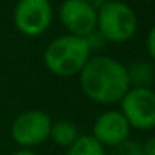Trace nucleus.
<instances>
[{
  "mask_svg": "<svg viewBox=\"0 0 155 155\" xmlns=\"http://www.w3.org/2000/svg\"><path fill=\"white\" fill-rule=\"evenodd\" d=\"M12 155H38V153L34 152V150H30V148H20V150L14 152Z\"/></svg>",
  "mask_w": 155,
  "mask_h": 155,
  "instance_id": "16",
  "label": "nucleus"
},
{
  "mask_svg": "<svg viewBox=\"0 0 155 155\" xmlns=\"http://www.w3.org/2000/svg\"><path fill=\"white\" fill-rule=\"evenodd\" d=\"M130 87H150L153 80V68L147 62H134L127 67Z\"/></svg>",
  "mask_w": 155,
  "mask_h": 155,
  "instance_id": "11",
  "label": "nucleus"
},
{
  "mask_svg": "<svg viewBox=\"0 0 155 155\" xmlns=\"http://www.w3.org/2000/svg\"><path fill=\"white\" fill-rule=\"evenodd\" d=\"M85 40H87V44H88V47H90V50H95V48H102V47H104V44H105V38L97 32V28H95V30L92 32L90 35H87V37H85Z\"/></svg>",
  "mask_w": 155,
  "mask_h": 155,
  "instance_id": "13",
  "label": "nucleus"
},
{
  "mask_svg": "<svg viewBox=\"0 0 155 155\" xmlns=\"http://www.w3.org/2000/svg\"><path fill=\"white\" fill-rule=\"evenodd\" d=\"M118 104L130 128H155V92L150 87H130Z\"/></svg>",
  "mask_w": 155,
  "mask_h": 155,
  "instance_id": "5",
  "label": "nucleus"
},
{
  "mask_svg": "<svg viewBox=\"0 0 155 155\" xmlns=\"http://www.w3.org/2000/svg\"><path fill=\"white\" fill-rule=\"evenodd\" d=\"M14 25L25 37H40L54 20L50 0H17L12 14Z\"/></svg>",
  "mask_w": 155,
  "mask_h": 155,
  "instance_id": "6",
  "label": "nucleus"
},
{
  "mask_svg": "<svg viewBox=\"0 0 155 155\" xmlns=\"http://www.w3.org/2000/svg\"><path fill=\"white\" fill-rule=\"evenodd\" d=\"M138 18L122 0H105L97 8V32L112 44H125L137 34Z\"/></svg>",
  "mask_w": 155,
  "mask_h": 155,
  "instance_id": "3",
  "label": "nucleus"
},
{
  "mask_svg": "<svg viewBox=\"0 0 155 155\" xmlns=\"http://www.w3.org/2000/svg\"><path fill=\"white\" fill-rule=\"evenodd\" d=\"M78 137H80V132L72 120L62 118V120L52 122L48 140H52L55 145H58L62 148H68Z\"/></svg>",
  "mask_w": 155,
  "mask_h": 155,
  "instance_id": "9",
  "label": "nucleus"
},
{
  "mask_svg": "<svg viewBox=\"0 0 155 155\" xmlns=\"http://www.w3.org/2000/svg\"><path fill=\"white\" fill-rule=\"evenodd\" d=\"M130 125L120 110H105L92 125V137L102 147H118L130 137Z\"/></svg>",
  "mask_w": 155,
  "mask_h": 155,
  "instance_id": "8",
  "label": "nucleus"
},
{
  "mask_svg": "<svg viewBox=\"0 0 155 155\" xmlns=\"http://www.w3.org/2000/svg\"><path fill=\"white\" fill-rule=\"evenodd\" d=\"M15 2H17V0H15Z\"/></svg>",
  "mask_w": 155,
  "mask_h": 155,
  "instance_id": "17",
  "label": "nucleus"
},
{
  "mask_svg": "<svg viewBox=\"0 0 155 155\" xmlns=\"http://www.w3.org/2000/svg\"><path fill=\"white\" fill-rule=\"evenodd\" d=\"M58 20L70 35L87 37L97 28V8L88 0H64L58 7Z\"/></svg>",
  "mask_w": 155,
  "mask_h": 155,
  "instance_id": "7",
  "label": "nucleus"
},
{
  "mask_svg": "<svg viewBox=\"0 0 155 155\" xmlns=\"http://www.w3.org/2000/svg\"><path fill=\"white\" fill-rule=\"evenodd\" d=\"M92 50L85 37L65 34L57 37L44 50V64L50 74L57 77H74L82 72Z\"/></svg>",
  "mask_w": 155,
  "mask_h": 155,
  "instance_id": "2",
  "label": "nucleus"
},
{
  "mask_svg": "<svg viewBox=\"0 0 155 155\" xmlns=\"http://www.w3.org/2000/svg\"><path fill=\"white\" fill-rule=\"evenodd\" d=\"M145 48H147V54L150 55V58L155 62V24L152 25V28L147 34V38H145Z\"/></svg>",
  "mask_w": 155,
  "mask_h": 155,
  "instance_id": "14",
  "label": "nucleus"
},
{
  "mask_svg": "<svg viewBox=\"0 0 155 155\" xmlns=\"http://www.w3.org/2000/svg\"><path fill=\"white\" fill-rule=\"evenodd\" d=\"M65 155H107L105 147H102L90 134L80 135L70 147L67 148Z\"/></svg>",
  "mask_w": 155,
  "mask_h": 155,
  "instance_id": "10",
  "label": "nucleus"
},
{
  "mask_svg": "<svg viewBox=\"0 0 155 155\" xmlns=\"http://www.w3.org/2000/svg\"><path fill=\"white\" fill-rule=\"evenodd\" d=\"M78 82L85 97L98 105L118 104L130 88L127 67L107 55L88 58L78 74Z\"/></svg>",
  "mask_w": 155,
  "mask_h": 155,
  "instance_id": "1",
  "label": "nucleus"
},
{
  "mask_svg": "<svg viewBox=\"0 0 155 155\" xmlns=\"http://www.w3.org/2000/svg\"><path fill=\"white\" fill-rule=\"evenodd\" d=\"M114 155H142V143L128 138L114 148Z\"/></svg>",
  "mask_w": 155,
  "mask_h": 155,
  "instance_id": "12",
  "label": "nucleus"
},
{
  "mask_svg": "<svg viewBox=\"0 0 155 155\" xmlns=\"http://www.w3.org/2000/svg\"><path fill=\"white\" fill-rule=\"evenodd\" d=\"M142 155H155V137H150L142 143Z\"/></svg>",
  "mask_w": 155,
  "mask_h": 155,
  "instance_id": "15",
  "label": "nucleus"
},
{
  "mask_svg": "<svg viewBox=\"0 0 155 155\" xmlns=\"http://www.w3.org/2000/svg\"><path fill=\"white\" fill-rule=\"evenodd\" d=\"M52 118L47 112L30 108L14 118L10 125V137L20 148H34L45 143L50 135Z\"/></svg>",
  "mask_w": 155,
  "mask_h": 155,
  "instance_id": "4",
  "label": "nucleus"
}]
</instances>
